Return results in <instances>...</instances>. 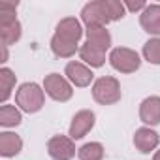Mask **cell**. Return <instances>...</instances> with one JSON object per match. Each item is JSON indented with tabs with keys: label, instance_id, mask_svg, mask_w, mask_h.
<instances>
[{
	"label": "cell",
	"instance_id": "obj_1",
	"mask_svg": "<svg viewBox=\"0 0 160 160\" xmlns=\"http://www.w3.org/2000/svg\"><path fill=\"white\" fill-rule=\"evenodd\" d=\"M83 36V28L75 17H64L62 21H58L55 36L51 38V51L55 57L58 58H70L75 55V51H79V40Z\"/></svg>",
	"mask_w": 160,
	"mask_h": 160
},
{
	"label": "cell",
	"instance_id": "obj_2",
	"mask_svg": "<svg viewBox=\"0 0 160 160\" xmlns=\"http://www.w3.org/2000/svg\"><path fill=\"white\" fill-rule=\"evenodd\" d=\"M15 10H17V4H13V2L0 4V38H2V45H6V47L19 42L21 34H23L21 23L15 17Z\"/></svg>",
	"mask_w": 160,
	"mask_h": 160
},
{
	"label": "cell",
	"instance_id": "obj_3",
	"mask_svg": "<svg viewBox=\"0 0 160 160\" xmlns=\"http://www.w3.org/2000/svg\"><path fill=\"white\" fill-rule=\"evenodd\" d=\"M43 102H45V91L38 83H23L15 92V104L27 113L40 111L43 108Z\"/></svg>",
	"mask_w": 160,
	"mask_h": 160
},
{
	"label": "cell",
	"instance_id": "obj_4",
	"mask_svg": "<svg viewBox=\"0 0 160 160\" xmlns=\"http://www.w3.org/2000/svg\"><path fill=\"white\" fill-rule=\"evenodd\" d=\"M121 83L111 75L98 77L92 85V98L102 106H113L121 100Z\"/></svg>",
	"mask_w": 160,
	"mask_h": 160
},
{
	"label": "cell",
	"instance_id": "obj_5",
	"mask_svg": "<svg viewBox=\"0 0 160 160\" xmlns=\"http://www.w3.org/2000/svg\"><path fill=\"white\" fill-rule=\"evenodd\" d=\"M109 62H111V66H113L117 72H121V73H134V72H138L139 66H141L139 55H138L134 49H130V47H115V49H111V53H109Z\"/></svg>",
	"mask_w": 160,
	"mask_h": 160
},
{
	"label": "cell",
	"instance_id": "obj_6",
	"mask_svg": "<svg viewBox=\"0 0 160 160\" xmlns=\"http://www.w3.org/2000/svg\"><path fill=\"white\" fill-rule=\"evenodd\" d=\"M43 91L49 98H53L55 102H68L73 94V89L70 85V81L66 77H62L60 73H49L43 79Z\"/></svg>",
	"mask_w": 160,
	"mask_h": 160
},
{
	"label": "cell",
	"instance_id": "obj_7",
	"mask_svg": "<svg viewBox=\"0 0 160 160\" xmlns=\"http://www.w3.org/2000/svg\"><path fill=\"white\" fill-rule=\"evenodd\" d=\"M47 152L53 160H72L75 156V143L68 136H53L47 141Z\"/></svg>",
	"mask_w": 160,
	"mask_h": 160
},
{
	"label": "cell",
	"instance_id": "obj_8",
	"mask_svg": "<svg viewBox=\"0 0 160 160\" xmlns=\"http://www.w3.org/2000/svg\"><path fill=\"white\" fill-rule=\"evenodd\" d=\"M81 21L87 27H106L108 23H111L106 13L104 0H94V2L85 4L81 10Z\"/></svg>",
	"mask_w": 160,
	"mask_h": 160
},
{
	"label": "cell",
	"instance_id": "obj_9",
	"mask_svg": "<svg viewBox=\"0 0 160 160\" xmlns=\"http://www.w3.org/2000/svg\"><path fill=\"white\" fill-rule=\"evenodd\" d=\"M94 121H96V117H94V113L91 109L77 111L73 115V119H72V124H70V138L72 139H81V138H85L92 130Z\"/></svg>",
	"mask_w": 160,
	"mask_h": 160
},
{
	"label": "cell",
	"instance_id": "obj_10",
	"mask_svg": "<svg viewBox=\"0 0 160 160\" xmlns=\"http://www.w3.org/2000/svg\"><path fill=\"white\" fill-rule=\"evenodd\" d=\"M64 73H66V77H68V81L73 83L75 87H89L91 81L94 79L92 70L87 68L83 62H79V60H72V62H68Z\"/></svg>",
	"mask_w": 160,
	"mask_h": 160
},
{
	"label": "cell",
	"instance_id": "obj_11",
	"mask_svg": "<svg viewBox=\"0 0 160 160\" xmlns=\"http://www.w3.org/2000/svg\"><path fill=\"white\" fill-rule=\"evenodd\" d=\"M139 25L147 34L160 36V4H149L139 15Z\"/></svg>",
	"mask_w": 160,
	"mask_h": 160
},
{
	"label": "cell",
	"instance_id": "obj_12",
	"mask_svg": "<svg viewBox=\"0 0 160 160\" xmlns=\"http://www.w3.org/2000/svg\"><path fill=\"white\" fill-rule=\"evenodd\" d=\"M139 119L145 124H160V96H149L139 104Z\"/></svg>",
	"mask_w": 160,
	"mask_h": 160
},
{
	"label": "cell",
	"instance_id": "obj_13",
	"mask_svg": "<svg viewBox=\"0 0 160 160\" xmlns=\"http://www.w3.org/2000/svg\"><path fill=\"white\" fill-rule=\"evenodd\" d=\"M158 141H160V136L154 130H151V128H138L136 134H134V145L143 154L154 151L156 145H158Z\"/></svg>",
	"mask_w": 160,
	"mask_h": 160
},
{
	"label": "cell",
	"instance_id": "obj_14",
	"mask_svg": "<svg viewBox=\"0 0 160 160\" xmlns=\"http://www.w3.org/2000/svg\"><path fill=\"white\" fill-rule=\"evenodd\" d=\"M87 43L106 53L111 47V34L106 27H87Z\"/></svg>",
	"mask_w": 160,
	"mask_h": 160
},
{
	"label": "cell",
	"instance_id": "obj_15",
	"mask_svg": "<svg viewBox=\"0 0 160 160\" xmlns=\"http://www.w3.org/2000/svg\"><path fill=\"white\" fill-rule=\"evenodd\" d=\"M23 149V139L15 132H2L0 134V154L4 158H12L19 154Z\"/></svg>",
	"mask_w": 160,
	"mask_h": 160
},
{
	"label": "cell",
	"instance_id": "obj_16",
	"mask_svg": "<svg viewBox=\"0 0 160 160\" xmlns=\"http://www.w3.org/2000/svg\"><path fill=\"white\" fill-rule=\"evenodd\" d=\"M79 57H81L83 62L91 64V68H100L106 62V53L100 51V49H96V47H92L87 42L81 45V49H79Z\"/></svg>",
	"mask_w": 160,
	"mask_h": 160
},
{
	"label": "cell",
	"instance_id": "obj_17",
	"mask_svg": "<svg viewBox=\"0 0 160 160\" xmlns=\"http://www.w3.org/2000/svg\"><path fill=\"white\" fill-rule=\"evenodd\" d=\"M13 87H15V73L4 66L0 70V102L2 104H6V100L12 96Z\"/></svg>",
	"mask_w": 160,
	"mask_h": 160
},
{
	"label": "cell",
	"instance_id": "obj_18",
	"mask_svg": "<svg viewBox=\"0 0 160 160\" xmlns=\"http://www.w3.org/2000/svg\"><path fill=\"white\" fill-rule=\"evenodd\" d=\"M21 121H23V115L15 106L2 104V108H0V124L4 128L17 126V124H21Z\"/></svg>",
	"mask_w": 160,
	"mask_h": 160
},
{
	"label": "cell",
	"instance_id": "obj_19",
	"mask_svg": "<svg viewBox=\"0 0 160 160\" xmlns=\"http://www.w3.org/2000/svg\"><path fill=\"white\" fill-rule=\"evenodd\" d=\"M77 156H79V160H102L104 158V147L98 141L85 143L81 149H77Z\"/></svg>",
	"mask_w": 160,
	"mask_h": 160
},
{
	"label": "cell",
	"instance_id": "obj_20",
	"mask_svg": "<svg viewBox=\"0 0 160 160\" xmlns=\"http://www.w3.org/2000/svg\"><path fill=\"white\" fill-rule=\"evenodd\" d=\"M143 57L151 64H160V38H151L143 45Z\"/></svg>",
	"mask_w": 160,
	"mask_h": 160
},
{
	"label": "cell",
	"instance_id": "obj_21",
	"mask_svg": "<svg viewBox=\"0 0 160 160\" xmlns=\"http://www.w3.org/2000/svg\"><path fill=\"white\" fill-rule=\"evenodd\" d=\"M104 6H106V13L109 21H119L126 15L124 2H121V0H104Z\"/></svg>",
	"mask_w": 160,
	"mask_h": 160
},
{
	"label": "cell",
	"instance_id": "obj_22",
	"mask_svg": "<svg viewBox=\"0 0 160 160\" xmlns=\"http://www.w3.org/2000/svg\"><path fill=\"white\" fill-rule=\"evenodd\" d=\"M124 8H126V12H143L147 8V4L143 0H138V2H124Z\"/></svg>",
	"mask_w": 160,
	"mask_h": 160
},
{
	"label": "cell",
	"instance_id": "obj_23",
	"mask_svg": "<svg viewBox=\"0 0 160 160\" xmlns=\"http://www.w3.org/2000/svg\"><path fill=\"white\" fill-rule=\"evenodd\" d=\"M6 60H8V47L2 45V60H0V62H6Z\"/></svg>",
	"mask_w": 160,
	"mask_h": 160
},
{
	"label": "cell",
	"instance_id": "obj_24",
	"mask_svg": "<svg viewBox=\"0 0 160 160\" xmlns=\"http://www.w3.org/2000/svg\"><path fill=\"white\" fill-rule=\"evenodd\" d=\"M152 160H160V151H156V152H154V156H152Z\"/></svg>",
	"mask_w": 160,
	"mask_h": 160
}]
</instances>
